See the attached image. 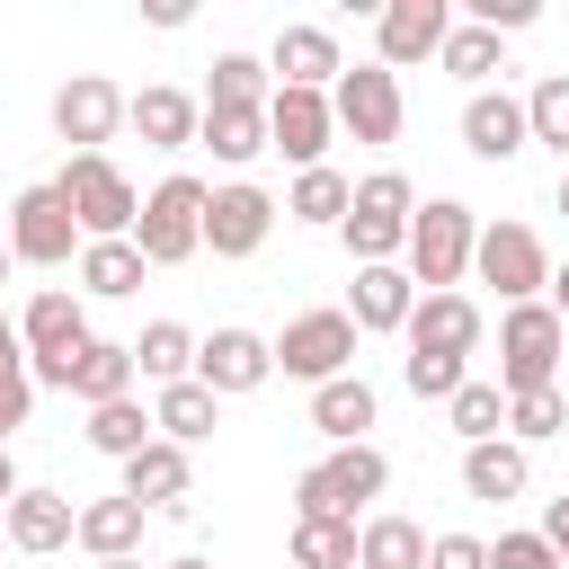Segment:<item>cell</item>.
<instances>
[{
    "instance_id": "6da1fadb",
    "label": "cell",
    "mask_w": 569,
    "mask_h": 569,
    "mask_svg": "<svg viewBox=\"0 0 569 569\" xmlns=\"http://www.w3.org/2000/svg\"><path fill=\"white\" fill-rule=\"evenodd\" d=\"M409 222H418V187L400 169H373V178H356V204H347L338 240H347L356 267H400L409 258Z\"/></svg>"
},
{
    "instance_id": "7a4b0ae2",
    "label": "cell",
    "mask_w": 569,
    "mask_h": 569,
    "mask_svg": "<svg viewBox=\"0 0 569 569\" xmlns=\"http://www.w3.org/2000/svg\"><path fill=\"white\" fill-rule=\"evenodd\" d=\"M391 489V462H382V445H329L302 480H293V525H311V516H338V525H356L373 498Z\"/></svg>"
},
{
    "instance_id": "3957f363",
    "label": "cell",
    "mask_w": 569,
    "mask_h": 569,
    "mask_svg": "<svg viewBox=\"0 0 569 569\" xmlns=\"http://www.w3.org/2000/svg\"><path fill=\"white\" fill-rule=\"evenodd\" d=\"M471 249H480V213L462 196H427L418 222H409V284L418 293H453L471 276Z\"/></svg>"
},
{
    "instance_id": "277c9868",
    "label": "cell",
    "mask_w": 569,
    "mask_h": 569,
    "mask_svg": "<svg viewBox=\"0 0 569 569\" xmlns=\"http://www.w3.org/2000/svg\"><path fill=\"white\" fill-rule=\"evenodd\" d=\"M204 204H213V187L187 178V169H169V178L142 196V222H133L142 267H187V258L204 249Z\"/></svg>"
},
{
    "instance_id": "5b68a950",
    "label": "cell",
    "mask_w": 569,
    "mask_h": 569,
    "mask_svg": "<svg viewBox=\"0 0 569 569\" xmlns=\"http://www.w3.org/2000/svg\"><path fill=\"white\" fill-rule=\"evenodd\" d=\"M560 356H569V329L551 302H516L498 320V391H560Z\"/></svg>"
},
{
    "instance_id": "8992f818",
    "label": "cell",
    "mask_w": 569,
    "mask_h": 569,
    "mask_svg": "<svg viewBox=\"0 0 569 569\" xmlns=\"http://www.w3.org/2000/svg\"><path fill=\"white\" fill-rule=\"evenodd\" d=\"M53 187H62V204L80 213V231H89V240H133V222H142V196H133V178H124L107 151H71Z\"/></svg>"
},
{
    "instance_id": "52a82bcc",
    "label": "cell",
    "mask_w": 569,
    "mask_h": 569,
    "mask_svg": "<svg viewBox=\"0 0 569 569\" xmlns=\"http://www.w3.org/2000/svg\"><path fill=\"white\" fill-rule=\"evenodd\" d=\"M80 249H89V231H80V213L62 204L53 178L9 196V258H18V267H71Z\"/></svg>"
},
{
    "instance_id": "ba28073f",
    "label": "cell",
    "mask_w": 569,
    "mask_h": 569,
    "mask_svg": "<svg viewBox=\"0 0 569 569\" xmlns=\"http://www.w3.org/2000/svg\"><path fill=\"white\" fill-rule=\"evenodd\" d=\"M471 276L516 311V302H542L551 293V258L533 240V222H480V249H471Z\"/></svg>"
},
{
    "instance_id": "9c48e42d",
    "label": "cell",
    "mask_w": 569,
    "mask_h": 569,
    "mask_svg": "<svg viewBox=\"0 0 569 569\" xmlns=\"http://www.w3.org/2000/svg\"><path fill=\"white\" fill-rule=\"evenodd\" d=\"M276 373L284 382H338V373H356V320L347 311H293L284 329H276Z\"/></svg>"
},
{
    "instance_id": "30bf717a",
    "label": "cell",
    "mask_w": 569,
    "mask_h": 569,
    "mask_svg": "<svg viewBox=\"0 0 569 569\" xmlns=\"http://www.w3.org/2000/svg\"><path fill=\"white\" fill-rule=\"evenodd\" d=\"M196 382H204L213 400H240V391H267V382H276V338H258V329H240V320H222L213 338H196Z\"/></svg>"
},
{
    "instance_id": "8fae6325",
    "label": "cell",
    "mask_w": 569,
    "mask_h": 569,
    "mask_svg": "<svg viewBox=\"0 0 569 569\" xmlns=\"http://www.w3.org/2000/svg\"><path fill=\"white\" fill-rule=\"evenodd\" d=\"M329 133H338L329 89H276V98H267V151H284L293 178H302V169H329Z\"/></svg>"
},
{
    "instance_id": "7c38bea8",
    "label": "cell",
    "mask_w": 569,
    "mask_h": 569,
    "mask_svg": "<svg viewBox=\"0 0 569 569\" xmlns=\"http://www.w3.org/2000/svg\"><path fill=\"white\" fill-rule=\"evenodd\" d=\"M445 36H453V0H382V9H373V53H382V71L436 62Z\"/></svg>"
},
{
    "instance_id": "4fadbf2b",
    "label": "cell",
    "mask_w": 569,
    "mask_h": 569,
    "mask_svg": "<svg viewBox=\"0 0 569 569\" xmlns=\"http://www.w3.org/2000/svg\"><path fill=\"white\" fill-rule=\"evenodd\" d=\"M329 107H338V133H356V142H400V71H382V62H356V71H338V89H329Z\"/></svg>"
},
{
    "instance_id": "5bb4252c",
    "label": "cell",
    "mask_w": 569,
    "mask_h": 569,
    "mask_svg": "<svg viewBox=\"0 0 569 569\" xmlns=\"http://www.w3.org/2000/svg\"><path fill=\"white\" fill-rule=\"evenodd\" d=\"M267 231H276V196H267L258 178L213 187V204H204V249H213V258H258Z\"/></svg>"
},
{
    "instance_id": "9a60e30c",
    "label": "cell",
    "mask_w": 569,
    "mask_h": 569,
    "mask_svg": "<svg viewBox=\"0 0 569 569\" xmlns=\"http://www.w3.org/2000/svg\"><path fill=\"white\" fill-rule=\"evenodd\" d=\"M116 471H124L116 489H124L142 516H187V507H196V462H187V445H169V436H151V445H142L133 462H116Z\"/></svg>"
},
{
    "instance_id": "2e32d148",
    "label": "cell",
    "mask_w": 569,
    "mask_h": 569,
    "mask_svg": "<svg viewBox=\"0 0 569 569\" xmlns=\"http://www.w3.org/2000/svg\"><path fill=\"white\" fill-rule=\"evenodd\" d=\"M124 89L116 80H98V71H80V80H62L53 89V133L71 142V151H107L116 142V124H124Z\"/></svg>"
},
{
    "instance_id": "e0dca14e",
    "label": "cell",
    "mask_w": 569,
    "mask_h": 569,
    "mask_svg": "<svg viewBox=\"0 0 569 569\" xmlns=\"http://www.w3.org/2000/svg\"><path fill=\"white\" fill-rule=\"evenodd\" d=\"M525 142H533V124H525V98H516L507 80L462 98V151H471V160H489V169H498V160H516Z\"/></svg>"
},
{
    "instance_id": "ac0fdd59",
    "label": "cell",
    "mask_w": 569,
    "mask_h": 569,
    "mask_svg": "<svg viewBox=\"0 0 569 569\" xmlns=\"http://www.w3.org/2000/svg\"><path fill=\"white\" fill-rule=\"evenodd\" d=\"M18 338H27V365H62L89 347V302L71 284H44L27 311H18Z\"/></svg>"
},
{
    "instance_id": "d6986e66",
    "label": "cell",
    "mask_w": 569,
    "mask_h": 569,
    "mask_svg": "<svg viewBox=\"0 0 569 569\" xmlns=\"http://www.w3.org/2000/svg\"><path fill=\"white\" fill-rule=\"evenodd\" d=\"M409 356H453V365H471V347H480V302L471 293H418V311H409Z\"/></svg>"
},
{
    "instance_id": "ffe728a7",
    "label": "cell",
    "mask_w": 569,
    "mask_h": 569,
    "mask_svg": "<svg viewBox=\"0 0 569 569\" xmlns=\"http://www.w3.org/2000/svg\"><path fill=\"white\" fill-rule=\"evenodd\" d=\"M409 311H418L409 267H356V284H347V320H356V338H391V329H409Z\"/></svg>"
},
{
    "instance_id": "44dd1931",
    "label": "cell",
    "mask_w": 569,
    "mask_h": 569,
    "mask_svg": "<svg viewBox=\"0 0 569 569\" xmlns=\"http://www.w3.org/2000/svg\"><path fill=\"white\" fill-rule=\"evenodd\" d=\"M267 71H276V89H338V36L329 27H276V44H267Z\"/></svg>"
},
{
    "instance_id": "7402d4cb",
    "label": "cell",
    "mask_w": 569,
    "mask_h": 569,
    "mask_svg": "<svg viewBox=\"0 0 569 569\" xmlns=\"http://www.w3.org/2000/svg\"><path fill=\"white\" fill-rule=\"evenodd\" d=\"M0 525H9V542H18V551H36V560H44V551H62V542H80V507H71L62 489H18Z\"/></svg>"
},
{
    "instance_id": "603a6c76",
    "label": "cell",
    "mask_w": 569,
    "mask_h": 569,
    "mask_svg": "<svg viewBox=\"0 0 569 569\" xmlns=\"http://www.w3.org/2000/svg\"><path fill=\"white\" fill-rule=\"evenodd\" d=\"M124 124L142 133V151H187L196 124H204V98H187V89H133Z\"/></svg>"
},
{
    "instance_id": "cb8c5ba5",
    "label": "cell",
    "mask_w": 569,
    "mask_h": 569,
    "mask_svg": "<svg viewBox=\"0 0 569 569\" xmlns=\"http://www.w3.org/2000/svg\"><path fill=\"white\" fill-rule=\"evenodd\" d=\"M133 347L124 338H89L80 356H71V400L80 409H107V400H133Z\"/></svg>"
},
{
    "instance_id": "d4e9b609",
    "label": "cell",
    "mask_w": 569,
    "mask_h": 569,
    "mask_svg": "<svg viewBox=\"0 0 569 569\" xmlns=\"http://www.w3.org/2000/svg\"><path fill=\"white\" fill-rule=\"evenodd\" d=\"M382 418V400H373V382L365 373H338V382H320L311 391V427L329 436V445H373L365 427Z\"/></svg>"
},
{
    "instance_id": "484cf974",
    "label": "cell",
    "mask_w": 569,
    "mask_h": 569,
    "mask_svg": "<svg viewBox=\"0 0 569 569\" xmlns=\"http://www.w3.org/2000/svg\"><path fill=\"white\" fill-rule=\"evenodd\" d=\"M462 489L471 498H525L533 489V453L516 445V436H489V445H462Z\"/></svg>"
},
{
    "instance_id": "4316f807",
    "label": "cell",
    "mask_w": 569,
    "mask_h": 569,
    "mask_svg": "<svg viewBox=\"0 0 569 569\" xmlns=\"http://www.w3.org/2000/svg\"><path fill=\"white\" fill-rule=\"evenodd\" d=\"M80 551L89 560H142V507L116 489V498H89L80 507Z\"/></svg>"
},
{
    "instance_id": "83f0119b",
    "label": "cell",
    "mask_w": 569,
    "mask_h": 569,
    "mask_svg": "<svg viewBox=\"0 0 569 569\" xmlns=\"http://www.w3.org/2000/svg\"><path fill=\"white\" fill-rule=\"evenodd\" d=\"M142 249L133 240H89L80 249V302H124V293H142Z\"/></svg>"
},
{
    "instance_id": "f1b7e54d",
    "label": "cell",
    "mask_w": 569,
    "mask_h": 569,
    "mask_svg": "<svg viewBox=\"0 0 569 569\" xmlns=\"http://www.w3.org/2000/svg\"><path fill=\"white\" fill-rule=\"evenodd\" d=\"M196 142H204V151H213L222 169H249V160L267 151V107H204Z\"/></svg>"
},
{
    "instance_id": "f546056e",
    "label": "cell",
    "mask_w": 569,
    "mask_h": 569,
    "mask_svg": "<svg viewBox=\"0 0 569 569\" xmlns=\"http://www.w3.org/2000/svg\"><path fill=\"white\" fill-rule=\"evenodd\" d=\"M124 347H133V373H142V382H160V391L196 373V329H178V320H151V329H142V338H124Z\"/></svg>"
},
{
    "instance_id": "4dcf8cb0",
    "label": "cell",
    "mask_w": 569,
    "mask_h": 569,
    "mask_svg": "<svg viewBox=\"0 0 569 569\" xmlns=\"http://www.w3.org/2000/svg\"><path fill=\"white\" fill-rule=\"evenodd\" d=\"M80 436H89V453H107V462H133V453L160 436V418H151L142 400H107V409H89V427H80Z\"/></svg>"
},
{
    "instance_id": "1f68e13d",
    "label": "cell",
    "mask_w": 569,
    "mask_h": 569,
    "mask_svg": "<svg viewBox=\"0 0 569 569\" xmlns=\"http://www.w3.org/2000/svg\"><path fill=\"white\" fill-rule=\"evenodd\" d=\"M356 569H427V533L409 516H365L356 525Z\"/></svg>"
},
{
    "instance_id": "d6a6232c",
    "label": "cell",
    "mask_w": 569,
    "mask_h": 569,
    "mask_svg": "<svg viewBox=\"0 0 569 569\" xmlns=\"http://www.w3.org/2000/svg\"><path fill=\"white\" fill-rule=\"evenodd\" d=\"M347 204H356V178H338V169H302V178H293V196H284V222L338 231V222H347Z\"/></svg>"
},
{
    "instance_id": "836d02e7",
    "label": "cell",
    "mask_w": 569,
    "mask_h": 569,
    "mask_svg": "<svg viewBox=\"0 0 569 569\" xmlns=\"http://www.w3.org/2000/svg\"><path fill=\"white\" fill-rule=\"evenodd\" d=\"M151 418H160V436H169V445H204V436H213V418H222V400L187 373V382H169V391L151 400Z\"/></svg>"
},
{
    "instance_id": "e575fe53",
    "label": "cell",
    "mask_w": 569,
    "mask_h": 569,
    "mask_svg": "<svg viewBox=\"0 0 569 569\" xmlns=\"http://www.w3.org/2000/svg\"><path fill=\"white\" fill-rule=\"evenodd\" d=\"M276 98V71L258 53H213V80H204V107H267Z\"/></svg>"
},
{
    "instance_id": "d590c367",
    "label": "cell",
    "mask_w": 569,
    "mask_h": 569,
    "mask_svg": "<svg viewBox=\"0 0 569 569\" xmlns=\"http://www.w3.org/2000/svg\"><path fill=\"white\" fill-rule=\"evenodd\" d=\"M445 418H453V436H462V445H489V436H507V391L471 373V382L445 400Z\"/></svg>"
},
{
    "instance_id": "8d00e7d4",
    "label": "cell",
    "mask_w": 569,
    "mask_h": 569,
    "mask_svg": "<svg viewBox=\"0 0 569 569\" xmlns=\"http://www.w3.org/2000/svg\"><path fill=\"white\" fill-rule=\"evenodd\" d=\"M436 62H445L453 80H471V89H489V71H507V44H498L489 27H471V18H462V27L445 36V53H436Z\"/></svg>"
},
{
    "instance_id": "74e56055",
    "label": "cell",
    "mask_w": 569,
    "mask_h": 569,
    "mask_svg": "<svg viewBox=\"0 0 569 569\" xmlns=\"http://www.w3.org/2000/svg\"><path fill=\"white\" fill-rule=\"evenodd\" d=\"M525 124H533V142L560 151V169H569V71H551V80L525 89Z\"/></svg>"
},
{
    "instance_id": "f35d334b",
    "label": "cell",
    "mask_w": 569,
    "mask_h": 569,
    "mask_svg": "<svg viewBox=\"0 0 569 569\" xmlns=\"http://www.w3.org/2000/svg\"><path fill=\"white\" fill-rule=\"evenodd\" d=\"M293 569H356V525H338V516L293 525Z\"/></svg>"
},
{
    "instance_id": "ab89813d",
    "label": "cell",
    "mask_w": 569,
    "mask_h": 569,
    "mask_svg": "<svg viewBox=\"0 0 569 569\" xmlns=\"http://www.w3.org/2000/svg\"><path fill=\"white\" fill-rule=\"evenodd\" d=\"M560 427H569V400H560V391H516V400H507V436H516V445H542V436H560Z\"/></svg>"
},
{
    "instance_id": "60d3db41",
    "label": "cell",
    "mask_w": 569,
    "mask_h": 569,
    "mask_svg": "<svg viewBox=\"0 0 569 569\" xmlns=\"http://www.w3.org/2000/svg\"><path fill=\"white\" fill-rule=\"evenodd\" d=\"M400 382H409L418 400H453V391L471 382V365H453V356H400Z\"/></svg>"
},
{
    "instance_id": "b9f144b4",
    "label": "cell",
    "mask_w": 569,
    "mask_h": 569,
    "mask_svg": "<svg viewBox=\"0 0 569 569\" xmlns=\"http://www.w3.org/2000/svg\"><path fill=\"white\" fill-rule=\"evenodd\" d=\"M489 569H560V551H551L542 525H533V533H498V542H489Z\"/></svg>"
},
{
    "instance_id": "7bdbcfd3",
    "label": "cell",
    "mask_w": 569,
    "mask_h": 569,
    "mask_svg": "<svg viewBox=\"0 0 569 569\" xmlns=\"http://www.w3.org/2000/svg\"><path fill=\"white\" fill-rule=\"evenodd\" d=\"M427 569H489V542L480 533H436L427 542Z\"/></svg>"
},
{
    "instance_id": "ee69618b",
    "label": "cell",
    "mask_w": 569,
    "mask_h": 569,
    "mask_svg": "<svg viewBox=\"0 0 569 569\" xmlns=\"http://www.w3.org/2000/svg\"><path fill=\"white\" fill-rule=\"evenodd\" d=\"M542 9L533 0H471V27H489V36H516V27H533Z\"/></svg>"
},
{
    "instance_id": "f6af8a7d",
    "label": "cell",
    "mask_w": 569,
    "mask_h": 569,
    "mask_svg": "<svg viewBox=\"0 0 569 569\" xmlns=\"http://www.w3.org/2000/svg\"><path fill=\"white\" fill-rule=\"evenodd\" d=\"M27 409H36V382H27V373H0V445L27 427Z\"/></svg>"
},
{
    "instance_id": "bcb514c9",
    "label": "cell",
    "mask_w": 569,
    "mask_h": 569,
    "mask_svg": "<svg viewBox=\"0 0 569 569\" xmlns=\"http://www.w3.org/2000/svg\"><path fill=\"white\" fill-rule=\"evenodd\" d=\"M542 542H551V551H560V569H569V489L542 507Z\"/></svg>"
},
{
    "instance_id": "7dc6e473",
    "label": "cell",
    "mask_w": 569,
    "mask_h": 569,
    "mask_svg": "<svg viewBox=\"0 0 569 569\" xmlns=\"http://www.w3.org/2000/svg\"><path fill=\"white\" fill-rule=\"evenodd\" d=\"M0 373H27V338H18L9 311H0Z\"/></svg>"
},
{
    "instance_id": "c3c4849f",
    "label": "cell",
    "mask_w": 569,
    "mask_h": 569,
    "mask_svg": "<svg viewBox=\"0 0 569 569\" xmlns=\"http://www.w3.org/2000/svg\"><path fill=\"white\" fill-rule=\"evenodd\" d=\"M551 311H560V329H569V267H551V293H542Z\"/></svg>"
},
{
    "instance_id": "681fc988",
    "label": "cell",
    "mask_w": 569,
    "mask_h": 569,
    "mask_svg": "<svg viewBox=\"0 0 569 569\" xmlns=\"http://www.w3.org/2000/svg\"><path fill=\"white\" fill-rule=\"evenodd\" d=\"M9 498H18V471H9V445H0V516H9Z\"/></svg>"
},
{
    "instance_id": "f907efd6",
    "label": "cell",
    "mask_w": 569,
    "mask_h": 569,
    "mask_svg": "<svg viewBox=\"0 0 569 569\" xmlns=\"http://www.w3.org/2000/svg\"><path fill=\"white\" fill-rule=\"evenodd\" d=\"M160 569H213V560H196V551H178V560H160Z\"/></svg>"
},
{
    "instance_id": "816d5d0a",
    "label": "cell",
    "mask_w": 569,
    "mask_h": 569,
    "mask_svg": "<svg viewBox=\"0 0 569 569\" xmlns=\"http://www.w3.org/2000/svg\"><path fill=\"white\" fill-rule=\"evenodd\" d=\"M89 569H142V560H89Z\"/></svg>"
},
{
    "instance_id": "f5cc1de1",
    "label": "cell",
    "mask_w": 569,
    "mask_h": 569,
    "mask_svg": "<svg viewBox=\"0 0 569 569\" xmlns=\"http://www.w3.org/2000/svg\"><path fill=\"white\" fill-rule=\"evenodd\" d=\"M560 213H569V169H560Z\"/></svg>"
},
{
    "instance_id": "db71d44e",
    "label": "cell",
    "mask_w": 569,
    "mask_h": 569,
    "mask_svg": "<svg viewBox=\"0 0 569 569\" xmlns=\"http://www.w3.org/2000/svg\"><path fill=\"white\" fill-rule=\"evenodd\" d=\"M9 267H18V258H9V240H0V276H9Z\"/></svg>"
},
{
    "instance_id": "11a10c76",
    "label": "cell",
    "mask_w": 569,
    "mask_h": 569,
    "mask_svg": "<svg viewBox=\"0 0 569 569\" xmlns=\"http://www.w3.org/2000/svg\"><path fill=\"white\" fill-rule=\"evenodd\" d=\"M0 542H9V525H0Z\"/></svg>"
},
{
    "instance_id": "9f6ffc18",
    "label": "cell",
    "mask_w": 569,
    "mask_h": 569,
    "mask_svg": "<svg viewBox=\"0 0 569 569\" xmlns=\"http://www.w3.org/2000/svg\"><path fill=\"white\" fill-rule=\"evenodd\" d=\"M284 569H293V560H284Z\"/></svg>"
}]
</instances>
